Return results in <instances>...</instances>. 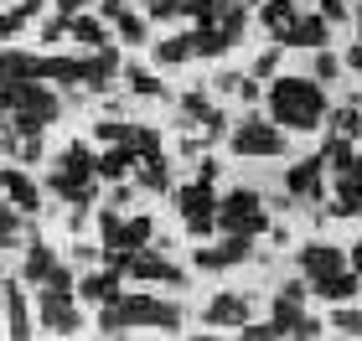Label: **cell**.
Here are the masks:
<instances>
[{
  "mask_svg": "<svg viewBox=\"0 0 362 341\" xmlns=\"http://www.w3.org/2000/svg\"><path fill=\"white\" fill-rule=\"evenodd\" d=\"M93 0H57V16H78V11H88Z\"/></svg>",
  "mask_w": 362,
  "mask_h": 341,
  "instance_id": "681fc988",
  "label": "cell"
},
{
  "mask_svg": "<svg viewBox=\"0 0 362 341\" xmlns=\"http://www.w3.org/2000/svg\"><path fill=\"white\" fill-rule=\"evenodd\" d=\"M249 316H254V300H249V295H238V289H223V295H212V300H207L202 326H243Z\"/></svg>",
  "mask_w": 362,
  "mask_h": 341,
  "instance_id": "4fadbf2b",
  "label": "cell"
},
{
  "mask_svg": "<svg viewBox=\"0 0 362 341\" xmlns=\"http://www.w3.org/2000/svg\"><path fill=\"white\" fill-rule=\"evenodd\" d=\"M124 280H140V285H181V289H187V274H181L160 249H151V243H145V249H129Z\"/></svg>",
  "mask_w": 362,
  "mask_h": 341,
  "instance_id": "52a82bcc",
  "label": "cell"
},
{
  "mask_svg": "<svg viewBox=\"0 0 362 341\" xmlns=\"http://www.w3.org/2000/svg\"><path fill=\"white\" fill-rule=\"evenodd\" d=\"M357 114H362V109H357V99H347V104H341L337 114L326 109V119H332V135H347V140H357V124H362Z\"/></svg>",
  "mask_w": 362,
  "mask_h": 341,
  "instance_id": "d590c367",
  "label": "cell"
},
{
  "mask_svg": "<svg viewBox=\"0 0 362 341\" xmlns=\"http://www.w3.org/2000/svg\"><path fill=\"white\" fill-rule=\"evenodd\" d=\"M357 176L362 171H347V176H337V186H332V202H326V217H357L362 213V186H357Z\"/></svg>",
  "mask_w": 362,
  "mask_h": 341,
  "instance_id": "ac0fdd59",
  "label": "cell"
},
{
  "mask_svg": "<svg viewBox=\"0 0 362 341\" xmlns=\"http://www.w3.org/2000/svg\"><path fill=\"white\" fill-rule=\"evenodd\" d=\"M243 6H259V0H243Z\"/></svg>",
  "mask_w": 362,
  "mask_h": 341,
  "instance_id": "11a10c76",
  "label": "cell"
},
{
  "mask_svg": "<svg viewBox=\"0 0 362 341\" xmlns=\"http://www.w3.org/2000/svg\"><path fill=\"white\" fill-rule=\"evenodd\" d=\"M295 16H300V6H295V0H264L259 21H264V31H269V37L279 42V37L290 31V21H295Z\"/></svg>",
  "mask_w": 362,
  "mask_h": 341,
  "instance_id": "83f0119b",
  "label": "cell"
},
{
  "mask_svg": "<svg viewBox=\"0 0 362 341\" xmlns=\"http://www.w3.org/2000/svg\"><path fill=\"white\" fill-rule=\"evenodd\" d=\"M187 37H192V57H223L228 47H233L212 21H207V26H197V31H187Z\"/></svg>",
  "mask_w": 362,
  "mask_h": 341,
  "instance_id": "f1b7e54d",
  "label": "cell"
},
{
  "mask_svg": "<svg viewBox=\"0 0 362 341\" xmlns=\"http://www.w3.org/2000/svg\"><path fill=\"white\" fill-rule=\"evenodd\" d=\"M316 16H321L326 26H347V21H352V6H347V0H321Z\"/></svg>",
  "mask_w": 362,
  "mask_h": 341,
  "instance_id": "ab89813d",
  "label": "cell"
},
{
  "mask_svg": "<svg viewBox=\"0 0 362 341\" xmlns=\"http://www.w3.org/2000/svg\"><path fill=\"white\" fill-rule=\"evenodd\" d=\"M269 207L254 186H233L228 197H218V233L223 238H264Z\"/></svg>",
  "mask_w": 362,
  "mask_h": 341,
  "instance_id": "7a4b0ae2",
  "label": "cell"
},
{
  "mask_svg": "<svg viewBox=\"0 0 362 341\" xmlns=\"http://www.w3.org/2000/svg\"><path fill=\"white\" fill-rule=\"evenodd\" d=\"M310 78H316L321 88H326V83H337V78H341V57L332 52V47H321V52H316V62H310Z\"/></svg>",
  "mask_w": 362,
  "mask_h": 341,
  "instance_id": "8d00e7d4",
  "label": "cell"
},
{
  "mask_svg": "<svg viewBox=\"0 0 362 341\" xmlns=\"http://www.w3.org/2000/svg\"><path fill=\"white\" fill-rule=\"evenodd\" d=\"M129 202H135V191H129V186H114V197H109V207H129Z\"/></svg>",
  "mask_w": 362,
  "mask_h": 341,
  "instance_id": "816d5d0a",
  "label": "cell"
},
{
  "mask_svg": "<svg viewBox=\"0 0 362 341\" xmlns=\"http://www.w3.org/2000/svg\"><path fill=\"white\" fill-rule=\"evenodd\" d=\"M114 78H119V52H114V42H109V47H93V52L83 57V83H78V88L104 93Z\"/></svg>",
  "mask_w": 362,
  "mask_h": 341,
  "instance_id": "9a60e30c",
  "label": "cell"
},
{
  "mask_svg": "<svg viewBox=\"0 0 362 341\" xmlns=\"http://www.w3.org/2000/svg\"><path fill=\"white\" fill-rule=\"evenodd\" d=\"M6 249H11V243H6V238H0V253H6Z\"/></svg>",
  "mask_w": 362,
  "mask_h": 341,
  "instance_id": "db71d44e",
  "label": "cell"
},
{
  "mask_svg": "<svg viewBox=\"0 0 362 341\" xmlns=\"http://www.w3.org/2000/svg\"><path fill=\"white\" fill-rule=\"evenodd\" d=\"M218 171H223V160H212V155H202V171H197V181H218Z\"/></svg>",
  "mask_w": 362,
  "mask_h": 341,
  "instance_id": "c3c4849f",
  "label": "cell"
},
{
  "mask_svg": "<svg viewBox=\"0 0 362 341\" xmlns=\"http://www.w3.org/2000/svg\"><path fill=\"white\" fill-rule=\"evenodd\" d=\"M37 326H42V331H52V336H78V331H83V316H78L73 295L37 285Z\"/></svg>",
  "mask_w": 362,
  "mask_h": 341,
  "instance_id": "8992f818",
  "label": "cell"
},
{
  "mask_svg": "<svg viewBox=\"0 0 362 341\" xmlns=\"http://www.w3.org/2000/svg\"><path fill=\"white\" fill-rule=\"evenodd\" d=\"M124 274L119 269H109V264H88V274H78L73 280V300H88V305H109V300H119L124 295Z\"/></svg>",
  "mask_w": 362,
  "mask_h": 341,
  "instance_id": "9c48e42d",
  "label": "cell"
},
{
  "mask_svg": "<svg viewBox=\"0 0 362 341\" xmlns=\"http://www.w3.org/2000/svg\"><path fill=\"white\" fill-rule=\"evenodd\" d=\"M151 238H156V222L145 217V213H140V217H129V222L119 227V249H145Z\"/></svg>",
  "mask_w": 362,
  "mask_h": 341,
  "instance_id": "836d02e7",
  "label": "cell"
},
{
  "mask_svg": "<svg viewBox=\"0 0 362 341\" xmlns=\"http://www.w3.org/2000/svg\"><path fill=\"white\" fill-rule=\"evenodd\" d=\"M238 336H243V341H274V321H254V316H249V321L238 326Z\"/></svg>",
  "mask_w": 362,
  "mask_h": 341,
  "instance_id": "ee69618b",
  "label": "cell"
},
{
  "mask_svg": "<svg viewBox=\"0 0 362 341\" xmlns=\"http://www.w3.org/2000/svg\"><path fill=\"white\" fill-rule=\"evenodd\" d=\"M26 21H31V16H21L16 6H11V11H0V47H6L11 37H21V26H26Z\"/></svg>",
  "mask_w": 362,
  "mask_h": 341,
  "instance_id": "7bdbcfd3",
  "label": "cell"
},
{
  "mask_svg": "<svg viewBox=\"0 0 362 341\" xmlns=\"http://www.w3.org/2000/svg\"><path fill=\"white\" fill-rule=\"evenodd\" d=\"M295 264H300V274H305V280H321V274L347 269V253H341L337 243H326V238H310V243H300Z\"/></svg>",
  "mask_w": 362,
  "mask_h": 341,
  "instance_id": "7c38bea8",
  "label": "cell"
},
{
  "mask_svg": "<svg viewBox=\"0 0 362 341\" xmlns=\"http://www.w3.org/2000/svg\"><path fill=\"white\" fill-rule=\"evenodd\" d=\"M42 6H47V0H16V11H21V16H42Z\"/></svg>",
  "mask_w": 362,
  "mask_h": 341,
  "instance_id": "f5cc1de1",
  "label": "cell"
},
{
  "mask_svg": "<svg viewBox=\"0 0 362 341\" xmlns=\"http://www.w3.org/2000/svg\"><path fill=\"white\" fill-rule=\"evenodd\" d=\"M337 336H347V341H357L362 336V311H357V300H337V316L326 321Z\"/></svg>",
  "mask_w": 362,
  "mask_h": 341,
  "instance_id": "4dcf8cb0",
  "label": "cell"
},
{
  "mask_svg": "<svg viewBox=\"0 0 362 341\" xmlns=\"http://www.w3.org/2000/svg\"><path fill=\"white\" fill-rule=\"evenodd\" d=\"M73 264H78V269L98 264V249H93V243H78V249H73Z\"/></svg>",
  "mask_w": 362,
  "mask_h": 341,
  "instance_id": "bcb514c9",
  "label": "cell"
},
{
  "mask_svg": "<svg viewBox=\"0 0 362 341\" xmlns=\"http://www.w3.org/2000/svg\"><path fill=\"white\" fill-rule=\"evenodd\" d=\"M310 289H305V280H290V285H279V295L274 300H305Z\"/></svg>",
  "mask_w": 362,
  "mask_h": 341,
  "instance_id": "7dc6e473",
  "label": "cell"
},
{
  "mask_svg": "<svg viewBox=\"0 0 362 341\" xmlns=\"http://www.w3.org/2000/svg\"><path fill=\"white\" fill-rule=\"evenodd\" d=\"M21 227H26V217L16 213L11 202H0V238H6V243H16V233H21Z\"/></svg>",
  "mask_w": 362,
  "mask_h": 341,
  "instance_id": "b9f144b4",
  "label": "cell"
},
{
  "mask_svg": "<svg viewBox=\"0 0 362 341\" xmlns=\"http://www.w3.org/2000/svg\"><path fill=\"white\" fill-rule=\"evenodd\" d=\"M119 78H124V88L135 93V99H166V83H160L151 68H140V62H119Z\"/></svg>",
  "mask_w": 362,
  "mask_h": 341,
  "instance_id": "d4e9b609",
  "label": "cell"
},
{
  "mask_svg": "<svg viewBox=\"0 0 362 341\" xmlns=\"http://www.w3.org/2000/svg\"><path fill=\"white\" fill-rule=\"evenodd\" d=\"M135 186L140 191H171V160L151 150V155H140L135 160Z\"/></svg>",
  "mask_w": 362,
  "mask_h": 341,
  "instance_id": "7402d4cb",
  "label": "cell"
},
{
  "mask_svg": "<svg viewBox=\"0 0 362 341\" xmlns=\"http://www.w3.org/2000/svg\"><path fill=\"white\" fill-rule=\"evenodd\" d=\"M140 150H129V145H104V155H93V171L98 181H124L129 171H135Z\"/></svg>",
  "mask_w": 362,
  "mask_h": 341,
  "instance_id": "ffe728a7",
  "label": "cell"
},
{
  "mask_svg": "<svg viewBox=\"0 0 362 341\" xmlns=\"http://www.w3.org/2000/svg\"><path fill=\"white\" fill-rule=\"evenodd\" d=\"M212 26L223 31L228 42H243V26H249V6H243V0H218V11H212Z\"/></svg>",
  "mask_w": 362,
  "mask_h": 341,
  "instance_id": "484cf974",
  "label": "cell"
},
{
  "mask_svg": "<svg viewBox=\"0 0 362 341\" xmlns=\"http://www.w3.org/2000/svg\"><path fill=\"white\" fill-rule=\"evenodd\" d=\"M212 88H218V93H233V88H238V73H218V78H212Z\"/></svg>",
  "mask_w": 362,
  "mask_h": 341,
  "instance_id": "f907efd6",
  "label": "cell"
},
{
  "mask_svg": "<svg viewBox=\"0 0 362 341\" xmlns=\"http://www.w3.org/2000/svg\"><path fill=\"white\" fill-rule=\"evenodd\" d=\"M156 62H160V68H181V62H192V37H166V42H156Z\"/></svg>",
  "mask_w": 362,
  "mask_h": 341,
  "instance_id": "d6a6232c",
  "label": "cell"
},
{
  "mask_svg": "<svg viewBox=\"0 0 362 341\" xmlns=\"http://www.w3.org/2000/svg\"><path fill=\"white\" fill-rule=\"evenodd\" d=\"M52 264H57V249L31 233L26 238V258H21V285H42L47 274H52Z\"/></svg>",
  "mask_w": 362,
  "mask_h": 341,
  "instance_id": "d6986e66",
  "label": "cell"
},
{
  "mask_svg": "<svg viewBox=\"0 0 362 341\" xmlns=\"http://www.w3.org/2000/svg\"><path fill=\"white\" fill-rule=\"evenodd\" d=\"M62 37H68V16H47L42 31H37V42H42V47H57Z\"/></svg>",
  "mask_w": 362,
  "mask_h": 341,
  "instance_id": "60d3db41",
  "label": "cell"
},
{
  "mask_svg": "<svg viewBox=\"0 0 362 341\" xmlns=\"http://www.w3.org/2000/svg\"><path fill=\"white\" fill-rule=\"evenodd\" d=\"M285 197L300 207V202H326V160L321 155H305L285 171Z\"/></svg>",
  "mask_w": 362,
  "mask_h": 341,
  "instance_id": "ba28073f",
  "label": "cell"
},
{
  "mask_svg": "<svg viewBox=\"0 0 362 341\" xmlns=\"http://www.w3.org/2000/svg\"><path fill=\"white\" fill-rule=\"evenodd\" d=\"M326 109H332V104H326V88L310 73L305 78L300 73H285V78H274V83H269V119L285 129V135H290V129H300V135H305V129H321L326 124Z\"/></svg>",
  "mask_w": 362,
  "mask_h": 341,
  "instance_id": "6da1fadb",
  "label": "cell"
},
{
  "mask_svg": "<svg viewBox=\"0 0 362 341\" xmlns=\"http://www.w3.org/2000/svg\"><path fill=\"white\" fill-rule=\"evenodd\" d=\"M16 78H37V57L6 47V52H0V83H16Z\"/></svg>",
  "mask_w": 362,
  "mask_h": 341,
  "instance_id": "f546056e",
  "label": "cell"
},
{
  "mask_svg": "<svg viewBox=\"0 0 362 341\" xmlns=\"http://www.w3.org/2000/svg\"><path fill=\"white\" fill-rule=\"evenodd\" d=\"M326 42H332V26H326L321 16H295L290 31L279 37V47H300V52H305V47H310V52H321Z\"/></svg>",
  "mask_w": 362,
  "mask_h": 341,
  "instance_id": "2e32d148",
  "label": "cell"
},
{
  "mask_svg": "<svg viewBox=\"0 0 362 341\" xmlns=\"http://www.w3.org/2000/svg\"><path fill=\"white\" fill-rule=\"evenodd\" d=\"M269 321H274V336H295V341H316L326 331L321 321L305 311V300H274Z\"/></svg>",
  "mask_w": 362,
  "mask_h": 341,
  "instance_id": "30bf717a",
  "label": "cell"
},
{
  "mask_svg": "<svg viewBox=\"0 0 362 341\" xmlns=\"http://www.w3.org/2000/svg\"><path fill=\"white\" fill-rule=\"evenodd\" d=\"M0 191H6V202H11L21 217H37V213H42V186L31 181L26 171H0Z\"/></svg>",
  "mask_w": 362,
  "mask_h": 341,
  "instance_id": "5bb4252c",
  "label": "cell"
},
{
  "mask_svg": "<svg viewBox=\"0 0 362 341\" xmlns=\"http://www.w3.org/2000/svg\"><path fill=\"white\" fill-rule=\"evenodd\" d=\"M305 289L310 295H321V300H357V289H362V274H352V269H337V274H321V280H305Z\"/></svg>",
  "mask_w": 362,
  "mask_h": 341,
  "instance_id": "e0dca14e",
  "label": "cell"
},
{
  "mask_svg": "<svg viewBox=\"0 0 362 341\" xmlns=\"http://www.w3.org/2000/svg\"><path fill=\"white\" fill-rule=\"evenodd\" d=\"M254 258V238H228V243H202L197 249V269L207 274H223V269H238Z\"/></svg>",
  "mask_w": 362,
  "mask_h": 341,
  "instance_id": "8fae6325",
  "label": "cell"
},
{
  "mask_svg": "<svg viewBox=\"0 0 362 341\" xmlns=\"http://www.w3.org/2000/svg\"><path fill=\"white\" fill-rule=\"evenodd\" d=\"M279 52H285L279 42H274V47H264V52L254 57V73H249V78H259V83H264V78H274V68H279Z\"/></svg>",
  "mask_w": 362,
  "mask_h": 341,
  "instance_id": "f35d334b",
  "label": "cell"
},
{
  "mask_svg": "<svg viewBox=\"0 0 362 341\" xmlns=\"http://www.w3.org/2000/svg\"><path fill=\"white\" fill-rule=\"evenodd\" d=\"M207 114H212V99H207L202 88L181 93V124H207Z\"/></svg>",
  "mask_w": 362,
  "mask_h": 341,
  "instance_id": "e575fe53",
  "label": "cell"
},
{
  "mask_svg": "<svg viewBox=\"0 0 362 341\" xmlns=\"http://www.w3.org/2000/svg\"><path fill=\"white\" fill-rule=\"evenodd\" d=\"M37 78L57 88H78L83 83V57H37Z\"/></svg>",
  "mask_w": 362,
  "mask_h": 341,
  "instance_id": "44dd1931",
  "label": "cell"
},
{
  "mask_svg": "<svg viewBox=\"0 0 362 341\" xmlns=\"http://www.w3.org/2000/svg\"><path fill=\"white\" fill-rule=\"evenodd\" d=\"M171 207L181 213L192 238H212L218 233V191L207 181H192V186H171Z\"/></svg>",
  "mask_w": 362,
  "mask_h": 341,
  "instance_id": "277c9868",
  "label": "cell"
},
{
  "mask_svg": "<svg viewBox=\"0 0 362 341\" xmlns=\"http://www.w3.org/2000/svg\"><path fill=\"white\" fill-rule=\"evenodd\" d=\"M68 37L83 47V52H93V47H109V26L98 21V16L78 11V16H68Z\"/></svg>",
  "mask_w": 362,
  "mask_h": 341,
  "instance_id": "cb8c5ba5",
  "label": "cell"
},
{
  "mask_svg": "<svg viewBox=\"0 0 362 341\" xmlns=\"http://www.w3.org/2000/svg\"><path fill=\"white\" fill-rule=\"evenodd\" d=\"M6 331L16 341H26L31 331H37V326H31V311H26V295H21V285H16V280H6Z\"/></svg>",
  "mask_w": 362,
  "mask_h": 341,
  "instance_id": "603a6c76",
  "label": "cell"
},
{
  "mask_svg": "<svg viewBox=\"0 0 362 341\" xmlns=\"http://www.w3.org/2000/svg\"><path fill=\"white\" fill-rule=\"evenodd\" d=\"M114 31H119V42H129V47H145V37H151V21H145V16H135V11H119L114 16Z\"/></svg>",
  "mask_w": 362,
  "mask_h": 341,
  "instance_id": "1f68e13d",
  "label": "cell"
},
{
  "mask_svg": "<svg viewBox=\"0 0 362 341\" xmlns=\"http://www.w3.org/2000/svg\"><path fill=\"white\" fill-rule=\"evenodd\" d=\"M119 316H124V326H156V331H166V336L181 331V305H176V300L119 295Z\"/></svg>",
  "mask_w": 362,
  "mask_h": 341,
  "instance_id": "5b68a950",
  "label": "cell"
},
{
  "mask_svg": "<svg viewBox=\"0 0 362 341\" xmlns=\"http://www.w3.org/2000/svg\"><path fill=\"white\" fill-rule=\"evenodd\" d=\"M228 145H233V155H243V160H279L290 150L285 129L274 119H264V114H243L233 124V135H228Z\"/></svg>",
  "mask_w": 362,
  "mask_h": 341,
  "instance_id": "3957f363",
  "label": "cell"
},
{
  "mask_svg": "<svg viewBox=\"0 0 362 341\" xmlns=\"http://www.w3.org/2000/svg\"><path fill=\"white\" fill-rule=\"evenodd\" d=\"M119 227H124V217H119V207H98V233H104V243H119Z\"/></svg>",
  "mask_w": 362,
  "mask_h": 341,
  "instance_id": "74e56055",
  "label": "cell"
},
{
  "mask_svg": "<svg viewBox=\"0 0 362 341\" xmlns=\"http://www.w3.org/2000/svg\"><path fill=\"white\" fill-rule=\"evenodd\" d=\"M321 160H326V166H332L337 176H347V171H362V160H357V140H347V135H332V140H326Z\"/></svg>",
  "mask_w": 362,
  "mask_h": 341,
  "instance_id": "4316f807",
  "label": "cell"
},
{
  "mask_svg": "<svg viewBox=\"0 0 362 341\" xmlns=\"http://www.w3.org/2000/svg\"><path fill=\"white\" fill-rule=\"evenodd\" d=\"M233 93H238L243 104H259V99H264V83H259V78H249V73H238V88H233Z\"/></svg>",
  "mask_w": 362,
  "mask_h": 341,
  "instance_id": "f6af8a7d",
  "label": "cell"
}]
</instances>
